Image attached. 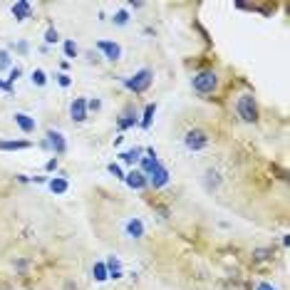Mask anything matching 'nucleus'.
Returning <instances> with one entry per match:
<instances>
[{
  "instance_id": "f257e3e1",
  "label": "nucleus",
  "mask_w": 290,
  "mask_h": 290,
  "mask_svg": "<svg viewBox=\"0 0 290 290\" xmlns=\"http://www.w3.org/2000/svg\"><path fill=\"white\" fill-rule=\"evenodd\" d=\"M236 114L246 122V124H256L258 122V104L253 94H241L236 99Z\"/></svg>"
},
{
  "instance_id": "f03ea898",
  "label": "nucleus",
  "mask_w": 290,
  "mask_h": 290,
  "mask_svg": "<svg viewBox=\"0 0 290 290\" xmlns=\"http://www.w3.org/2000/svg\"><path fill=\"white\" fill-rule=\"evenodd\" d=\"M191 85H194V89H196L199 94H211V92H216V87H218V75H216L213 70L196 72L194 80H191Z\"/></svg>"
},
{
  "instance_id": "7ed1b4c3",
  "label": "nucleus",
  "mask_w": 290,
  "mask_h": 290,
  "mask_svg": "<svg viewBox=\"0 0 290 290\" xmlns=\"http://www.w3.org/2000/svg\"><path fill=\"white\" fill-rule=\"evenodd\" d=\"M151 82H154V72H151V70H139V72H134L129 80H124L127 89H132V92H137V94L146 92V89L151 87Z\"/></svg>"
},
{
  "instance_id": "20e7f679",
  "label": "nucleus",
  "mask_w": 290,
  "mask_h": 290,
  "mask_svg": "<svg viewBox=\"0 0 290 290\" xmlns=\"http://www.w3.org/2000/svg\"><path fill=\"white\" fill-rule=\"evenodd\" d=\"M184 144H186L189 151H201V149L208 146V134L203 129H189L184 134Z\"/></svg>"
},
{
  "instance_id": "39448f33",
  "label": "nucleus",
  "mask_w": 290,
  "mask_h": 290,
  "mask_svg": "<svg viewBox=\"0 0 290 290\" xmlns=\"http://www.w3.org/2000/svg\"><path fill=\"white\" fill-rule=\"evenodd\" d=\"M45 144H47V149H52L57 156L67 151V142H65L62 132H55V129H50V132H47V137H45Z\"/></svg>"
},
{
  "instance_id": "423d86ee",
  "label": "nucleus",
  "mask_w": 290,
  "mask_h": 290,
  "mask_svg": "<svg viewBox=\"0 0 290 290\" xmlns=\"http://www.w3.org/2000/svg\"><path fill=\"white\" fill-rule=\"evenodd\" d=\"M97 50L107 57L109 62H117L119 57H122V47H119L117 42H112V40H99V42H97Z\"/></svg>"
},
{
  "instance_id": "0eeeda50",
  "label": "nucleus",
  "mask_w": 290,
  "mask_h": 290,
  "mask_svg": "<svg viewBox=\"0 0 290 290\" xmlns=\"http://www.w3.org/2000/svg\"><path fill=\"white\" fill-rule=\"evenodd\" d=\"M146 184L149 186H154V189H161V186H166L169 184V169L166 166H156L151 174H149V176H146Z\"/></svg>"
},
{
  "instance_id": "6e6552de",
  "label": "nucleus",
  "mask_w": 290,
  "mask_h": 290,
  "mask_svg": "<svg viewBox=\"0 0 290 290\" xmlns=\"http://www.w3.org/2000/svg\"><path fill=\"white\" fill-rule=\"evenodd\" d=\"M87 99L85 97H75L72 99V104H70V117H72V122H85L87 119Z\"/></svg>"
},
{
  "instance_id": "1a4fd4ad",
  "label": "nucleus",
  "mask_w": 290,
  "mask_h": 290,
  "mask_svg": "<svg viewBox=\"0 0 290 290\" xmlns=\"http://www.w3.org/2000/svg\"><path fill=\"white\" fill-rule=\"evenodd\" d=\"M124 233H127L129 238H134V241L144 238V223H142V218H137V216L127 218V221H124Z\"/></svg>"
},
{
  "instance_id": "9d476101",
  "label": "nucleus",
  "mask_w": 290,
  "mask_h": 290,
  "mask_svg": "<svg viewBox=\"0 0 290 290\" xmlns=\"http://www.w3.org/2000/svg\"><path fill=\"white\" fill-rule=\"evenodd\" d=\"M124 181H127L134 191H144V189L149 186V184H146V176H144L139 169H132L129 174H124Z\"/></svg>"
},
{
  "instance_id": "9b49d317",
  "label": "nucleus",
  "mask_w": 290,
  "mask_h": 290,
  "mask_svg": "<svg viewBox=\"0 0 290 290\" xmlns=\"http://www.w3.org/2000/svg\"><path fill=\"white\" fill-rule=\"evenodd\" d=\"M13 15H15L18 23H23V20H28L32 15V5L28 3V0H18V3L13 5Z\"/></svg>"
},
{
  "instance_id": "f8f14e48",
  "label": "nucleus",
  "mask_w": 290,
  "mask_h": 290,
  "mask_svg": "<svg viewBox=\"0 0 290 290\" xmlns=\"http://www.w3.org/2000/svg\"><path fill=\"white\" fill-rule=\"evenodd\" d=\"M15 124H18L20 132H25V134H32V132H35V119L28 117L25 112H15Z\"/></svg>"
},
{
  "instance_id": "ddd939ff",
  "label": "nucleus",
  "mask_w": 290,
  "mask_h": 290,
  "mask_svg": "<svg viewBox=\"0 0 290 290\" xmlns=\"http://www.w3.org/2000/svg\"><path fill=\"white\" fill-rule=\"evenodd\" d=\"M156 166H159L156 151H154V149H149V156H144V159H142V169H139V171L144 174V176H149V174H151V171H154Z\"/></svg>"
},
{
  "instance_id": "4468645a",
  "label": "nucleus",
  "mask_w": 290,
  "mask_h": 290,
  "mask_svg": "<svg viewBox=\"0 0 290 290\" xmlns=\"http://www.w3.org/2000/svg\"><path fill=\"white\" fill-rule=\"evenodd\" d=\"M47 186H50V191H52V194H65V191L70 189L67 179H60V176H55V179H50V181H47Z\"/></svg>"
},
{
  "instance_id": "2eb2a0df",
  "label": "nucleus",
  "mask_w": 290,
  "mask_h": 290,
  "mask_svg": "<svg viewBox=\"0 0 290 290\" xmlns=\"http://www.w3.org/2000/svg\"><path fill=\"white\" fill-rule=\"evenodd\" d=\"M139 119H137V114H132V112H127L124 117H119L117 119V127H119V132H124V129H129V127H134Z\"/></svg>"
},
{
  "instance_id": "dca6fc26",
  "label": "nucleus",
  "mask_w": 290,
  "mask_h": 290,
  "mask_svg": "<svg viewBox=\"0 0 290 290\" xmlns=\"http://www.w3.org/2000/svg\"><path fill=\"white\" fill-rule=\"evenodd\" d=\"M119 159H122L124 164H137V161L142 159V149H139V146H134V149H129V151H122V154H119Z\"/></svg>"
},
{
  "instance_id": "f3484780",
  "label": "nucleus",
  "mask_w": 290,
  "mask_h": 290,
  "mask_svg": "<svg viewBox=\"0 0 290 290\" xmlns=\"http://www.w3.org/2000/svg\"><path fill=\"white\" fill-rule=\"evenodd\" d=\"M92 278L97 280V283H104L107 278H109V273H107V265L99 261V263H94V268H92Z\"/></svg>"
},
{
  "instance_id": "a211bd4d",
  "label": "nucleus",
  "mask_w": 290,
  "mask_h": 290,
  "mask_svg": "<svg viewBox=\"0 0 290 290\" xmlns=\"http://www.w3.org/2000/svg\"><path fill=\"white\" fill-rule=\"evenodd\" d=\"M18 149H30V142H0V151H18Z\"/></svg>"
},
{
  "instance_id": "6ab92c4d",
  "label": "nucleus",
  "mask_w": 290,
  "mask_h": 290,
  "mask_svg": "<svg viewBox=\"0 0 290 290\" xmlns=\"http://www.w3.org/2000/svg\"><path fill=\"white\" fill-rule=\"evenodd\" d=\"M154 114H156V104H146V109H144V117H142V129H149V127H151Z\"/></svg>"
},
{
  "instance_id": "aec40b11",
  "label": "nucleus",
  "mask_w": 290,
  "mask_h": 290,
  "mask_svg": "<svg viewBox=\"0 0 290 290\" xmlns=\"http://www.w3.org/2000/svg\"><path fill=\"white\" fill-rule=\"evenodd\" d=\"M30 80H32V85H37V87H45V85H47V75H45V70H32Z\"/></svg>"
},
{
  "instance_id": "412c9836",
  "label": "nucleus",
  "mask_w": 290,
  "mask_h": 290,
  "mask_svg": "<svg viewBox=\"0 0 290 290\" xmlns=\"http://www.w3.org/2000/svg\"><path fill=\"white\" fill-rule=\"evenodd\" d=\"M62 47H65V55L70 57V60H75V57L80 55V47L75 45V40H65V45H62Z\"/></svg>"
},
{
  "instance_id": "4be33fe9",
  "label": "nucleus",
  "mask_w": 290,
  "mask_h": 290,
  "mask_svg": "<svg viewBox=\"0 0 290 290\" xmlns=\"http://www.w3.org/2000/svg\"><path fill=\"white\" fill-rule=\"evenodd\" d=\"M112 23L114 25H127L129 23V13L127 10H117V13H114V18H112Z\"/></svg>"
},
{
  "instance_id": "5701e85b",
  "label": "nucleus",
  "mask_w": 290,
  "mask_h": 290,
  "mask_svg": "<svg viewBox=\"0 0 290 290\" xmlns=\"http://www.w3.org/2000/svg\"><path fill=\"white\" fill-rule=\"evenodd\" d=\"M107 171L112 174L114 179H122V181H124V171H122V166H119V164H114V161H112V164L107 166Z\"/></svg>"
},
{
  "instance_id": "b1692460",
  "label": "nucleus",
  "mask_w": 290,
  "mask_h": 290,
  "mask_svg": "<svg viewBox=\"0 0 290 290\" xmlns=\"http://www.w3.org/2000/svg\"><path fill=\"white\" fill-rule=\"evenodd\" d=\"M0 67H3V70H13L10 52H8V50H0Z\"/></svg>"
},
{
  "instance_id": "393cba45",
  "label": "nucleus",
  "mask_w": 290,
  "mask_h": 290,
  "mask_svg": "<svg viewBox=\"0 0 290 290\" xmlns=\"http://www.w3.org/2000/svg\"><path fill=\"white\" fill-rule=\"evenodd\" d=\"M57 40H60V32H57L55 28H47V32H45V42H47V45H55Z\"/></svg>"
},
{
  "instance_id": "a878e982",
  "label": "nucleus",
  "mask_w": 290,
  "mask_h": 290,
  "mask_svg": "<svg viewBox=\"0 0 290 290\" xmlns=\"http://www.w3.org/2000/svg\"><path fill=\"white\" fill-rule=\"evenodd\" d=\"M55 77H57V85H60V87H70L72 85V80H70L67 72H60V75H55Z\"/></svg>"
},
{
  "instance_id": "bb28decb",
  "label": "nucleus",
  "mask_w": 290,
  "mask_h": 290,
  "mask_svg": "<svg viewBox=\"0 0 290 290\" xmlns=\"http://www.w3.org/2000/svg\"><path fill=\"white\" fill-rule=\"evenodd\" d=\"M20 75H23V70H20V67H13V70H10V75H8V85L13 87V82H15V80H20Z\"/></svg>"
},
{
  "instance_id": "cd10ccee",
  "label": "nucleus",
  "mask_w": 290,
  "mask_h": 290,
  "mask_svg": "<svg viewBox=\"0 0 290 290\" xmlns=\"http://www.w3.org/2000/svg\"><path fill=\"white\" fill-rule=\"evenodd\" d=\"M102 109V102L99 99H89L87 102V112H99Z\"/></svg>"
},
{
  "instance_id": "c85d7f7f",
  "label": "nucleus",
  "mask_w": 290,
  "mask_h": 290,
  "mask_svg": "<svg viewBox=\"0 0 290 290\" xmlns=\"http://www.w3.org/2000/svg\"><path fill=\"white\" fill-rule=\"evenodd\" d=\"M45 171H57V159H55V156L45 164Z\"/></svg>"
},
{
  "instance_id": "c756f323",
  "label": "nucleus",
  "mask_w": 290,
  "mask_h": 290,
  "mask_svg": "<svg viewBox=\"0 0 290 290\" xmlns=\"http://www.w3.org/2000/svg\"><path fill=\"white\" fill-rule=\"evenodd\" d=\"M258 290H278V288H273L270 283H261V285H258Z\"/></svg>"
},
{
  "instance_id": "7c9ffc66",
  "label": "nucleus",
  "mask_w": 290,
  "mask_h": 290,
  "mask_svg": "<svg viewBox=\"0 0 290 290\" xmlns=\"http://www.w3.org/2000/svg\"><path fill=\"white\" fill-rule=\"evenodd\" d=\"M18 52H28V42H18Z\"/></svg>"
},
{
  "instance_id": "2f4dec72",
  "label": "nucleus",
  "mask_w": 290,
  "mask_h": 290,
  "mask_svg": "<svg viewBox=\"0 0 290 290\" xmlns=\"http://www.w3.org/2000/svg\"><path fill=\"white\" fill-rule=\"evenodd\" d=\"M65 290H77V285H72V283H67V285H65Z\"/></svg>"
}]
</instances>
